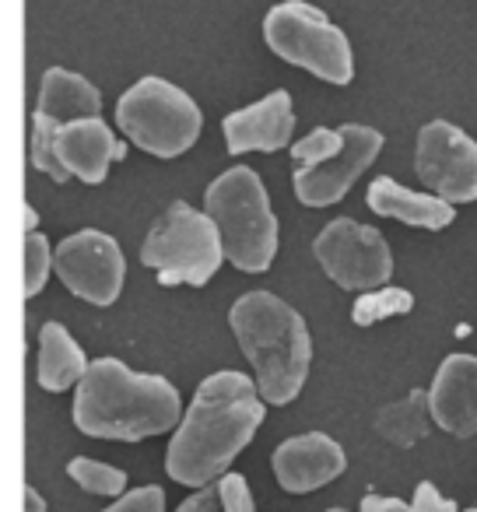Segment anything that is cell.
<instances>
[{
	"mask_svg": "<svg viewBox=\"0 0 477 512\" xmlns=\"http://www.w3.org/2000/svg\"><path fill=\"white\" fill-rule=\"evenodd\" d=\"M264 414L267 400L260 397L257 379L235 369L200 379L165 449L169 477L186 488H207L211 481H221L235 456L250 446L257 428L264 425Z\"/></svg>",
	"mask_w": 477,
	"mask_h": 512,
	"instance_id": "1",
	"label": "cell"
},
{
	"mask_svg": "<svg viewBox=\"0 0 477 512\" xmlns=\"http://www.w3.org/2000/svg\"><path fill=\"white\" fill-rule=\"evenodd\" d=\"M78 432L109 442H141L179 428L183 400L165 376L134 372L120 358H95L74 390Z\"/></svg>",
	"mask_w": 477,
	"mask_h": 512,
	"instance_id": "2",
	"label": "cell"
},
{
	"mask_svg": "<svg viewBox=\"0 0 477 512\" xmlns=\"http://www.w3.org/2000/svg\"><path fill=\"white\" fill-rule=\"evenodd\" d=\"M235 344L253 365L260 397L271 407L292 404L302 393L313 365V337L299 309L274 292H246L228 309Z\"/></svg>",
	"mask_w": 477,
	"mask_h": 512,
	"instance_id": "3",
	"label": "cell"
},
{
	"mask_svg": "<svg viewBox=\"0 0 477 512\" xmlns=\"http://www.w3.org/2000/svg\"><path fill=\"white\" fill-rule=\"evenodd\" d=\"M204 211L225 242V260L243 274H264L278 256V218L267 186L250 165L225 169L204 193Z\"/></svg>",
	"mask_w": 477,
	"mask_h": 512,
	"instance_id": "4",
	"label": "cell"
},
{
	"mask_svg": "<svg viewBox=\"0 0 477 512\" xmlns=\"http://www.w3.org/2000/svg\"><path fill=\"white\" fill-rule=\"evenodd\" d=\"M141 264L158 274L162 288H204L225 264V242L207 211L186 200H172L148 228Z\"/></svg>",
	"mask_w": 477,
	"mask_h": 512,
	"instance_id": "5",
	"label": "cell"
},
{
	"mask_svg": "<svg viewBox=\"0 0 477 512\" xmlns=\"http://www.w3.org/2000/svg\"><path fill=\"white\" fill-rule=\"evenodd\" d=\"M116 127L130 144L155 158H179L197 144L204 116L193 95L165 78L134 81L116 102Z\"/></svg>",
	"mask_w": 477,
	"mask_h": 512,
	"instance_id": "6",
	"label": "cell"
},
{
	"mask_svg": "<svg viewBox=\"0 0 477 512\" xmlns=\"http://www.w3.org/2000/svg\"><path fill=\"white\" fill-rule=\"evenodd\" d=\"M264 43L285 64L302 67L330 85L355 81V50L341 25L306 0H281L264 18Z\"/></svg>",
	"mask_w": 477,
	"mask_h": 512,
	"instance_id": "7",
	"label": "cell"
},
{
	"mask_svg": "<svg viewBox=\"0 0 477 512\" xmlns=\"http://www.w3.org/2000/svg\"><path fill=\"white\" fill-rule=\"evenodd\" d=\"M313 256L344 292H376L390 281L393 253L383 232L355 218H337L313 239Z\"/></svg>",
	"mask_w": 477,
	"mask_h": 512,
	"instance_id": "8",
	"label": "cell"
},
{
	"mask_svg": "<svg viewBox=\"0 0 477 512\" xmlns=\"http://www.w3.org/2000/svg\"><path fill=\"white\" fill-rule=\"evenodd\" d=\"M414 172L421 186L446 204L477 200V141L449 120H432L414 141Z\"/></svg>",
	"mask_w": 477,
	"mask_h": 512,
	"instance_id": "9",
	"label": "cell"
},
{
	"mask_svg": "<svg viewBox=\"0 0 477 512\" xmlns=\"http://www.w3.org/2000/svg\"><path fill=\"white\" fill-rule=\"evenodd\" d=\"M57 278L64 288L92 306L106 309L120 299L127 278V256L120 242L99 228H81L57 246Z\"/></svg>",
	"mask_w": 477,
	"mask_h": 512,
	"instance_id": "10",
	"label": "cell"
},
{
	"mask_svg": "<svg viewBox=\"0 0 477 512\" xmlns=\"http://www.w3.org/2000/svg\"><path fill=\"white\" fill-rule=\"evenodd\" d=\"M344 148L334 158L313 165V169H295L292 186L295 197L306 207H327L348 197V190L355 186V179L369 169L383 151V134L376 127L365 123H341Z\"/></svg>",
	"mask_w": 477,
	"mask_h": 512,
	"instance_id": "11",
	"label": "cell"
},
{
	"mask_svg": "<svg viewBox=\"0 0 477 512\" xmlns=\"http://www.w3.org/2000/svg\"><path fill=\"white\" fill-rule=\"evenodd\" d=\"M348 456L341 442L327 432H302L285 439L274 449V477L292 495H309L316 488H327L330 481L344 474Z\"/></svg>",
	"mask_w": 477,
	"mask_h": 512,
	"instance_id": "12",
	"label": "cell"
},
{
	"mask_svg": "<svg viewBox=\"0 0 477 512\" xmlns=\"http://www.w3.org/2000/svg\"><path fill=\"white\" fill-rule=\"evenodd\" d=\"M228 155H246V151H281L292 144L295 134V106L285 88L264 95L253 106H243L221 120Z\"/></svg>",
	"mask_w": 477,
	"mask_h": 512,
	"instance_id": "13",
	"label": "cell"
},
{
	"mask_svg": "<svg viewBox=\"0 0 477 512\" xmlns=\"http://www.w3.org/2000/svg\"><path fill=\"white\" fill-rule=\"evenodd\" d=\"M428 404L432 418L442 432L456 439L477 435V355H449L435 369V379L428 386Z\"/></svg>",
	"mask_w": 477,
	"mask_h": 512,
	"instance_id": "14",
	"label": "cell"
},
{
	"mask_svg": "<svg viewBox=\"0 0 477 512\" xmlns=\"http://www.w3.org/2000/svg\"><path fill=\"white\" fill-rule=\"evenodd\" d=\"M57 151H60V162H64V169L71 172V176H78L81 183H88V186H99V183H106L109 169L127 158V141L116 137L113 130L102 123V116H95V120H78V123L60 127Z\"/></svg>",
	"mask_w": 477,
	"mask_h": 512,
	"instance_id": "15",
	"label": "cell"
},
{
	"mask_svg": "<svg viewBox=\"0 0 477 512\" xmlns=\"http://www.w3.org/2000/svg\"><path fill=\"white\" fill-rule=\"evenodd\" d=\"M369 211L379 214V218H393L404 221L411 228H428V232H439V228L453 225L456 221V207L446 204L435 193H414L407 190L404 183H397L393 176H379L372 179L369 193Z\"/></svg>",
	"mask_w": 477,
	"mask_h": 512,
	"instance_id": "16",
	"label": "cell"
},
{
	"mask_svg": "<svg viewBox=\"0 0 477 512\" xmlns=\"http://www.w3.org/2000/svg\"><path fill=\"white\" fill-rule=\"evenodd\" d=\"M36 113L50 116L60 127L78 120H95V116H102V92L88 78L67 71V67H50L43 74V85H39Z\"/></svg>",
	"mask_w": 477,
	"mask_h": 512,
	"instance_id": "17",
	"label": "cell"
},
{
	"mask_svg": "<svg viewBox=\"0 0 477 512\" xmlns=\"http://www.w3.org/2000/svg\"><path fill=\"white\" fill-rule=\"evenodd\" d=\"M88 355L78 341L71 337V330L64 323L50 320L39 330V362H36V379L43 390L50 393H64V390H78V383L88 372Z\"/></svg>",
	"mask_w": 477,
	"mask_h": 512,
	"instance_id": "18",
	"label": "cell"
},
{
	"mask_svg": "<svg viewBox=\"0 0 477 512\" xmlns=\"http://www.w3.org/2000/svg\"><path fill=\"white\" fill-rule=\"evenodd\" d=\"M435 418H432V404H428V390H411L407 397L386 404L376 414V432L383 435L390 446L411 449L418 442L428 439Z\"/></svg>",
	"mask_w": 477,
	"mask_h": 512,
	"instance_id": "19",
	"label": "cell"
},
{
	"mask_svg": "<svg viewBox=\"0 0 477 512\" xmlns=\"http://www.w3.org/2000/svg\"><path fill=\"white\" fill-rule=\"evenodd\" d=\"M414 309V295L407 288L383 285L376 292H362L351 306V320L355 327H376L379 320H390V316H407Z\"/></svg>",
	"mask_w": 477,
	"mask_h": 512,
	"instance_id": "20",
	"label": "cell"
},
{
	"mask_svg": "<svg viewBox=\"0 0 477 512\" xmlns=\"http://www.w3.org/2000/svg\"><path fill=\"white\" fill-rule=\"evenodd\" d=\"M57 134H60V123H53L50 116H43V113H32V123H29L32 165H36L39 172H46L53 183H67V179H71V172L64 169V162H60Z\"/></svg>",
	"mask_w": 477,
	"mask_h": 512,
	"instance_id": "21",
	"label": "cell"
},
{
	"mask_svg": "<svg viewBox=\"0 0 477 512\" xmlns=\"http://www.w3.org/2000/svg\"><path fill=\"white\" fill-rule=\"evenodd\" d=\"M67 477H71L78 488H85L88 495H102V498H120L127 491V474L113 463L92 460V456H74L67 463Z\"/></svg>",
	"mask_w": 477,
	"mask_h": 512,
	"instance_id": "22",
	"label": "cell"
},
{
	"mask_svg": "<svg viewBox=\"0 0 477 512\" xmlns=\"http://www.w3.org/2000/svg\"><path fill=\"white\" fill-rule=\"evenodd\" d=\"M22 271H25V299H36L46 288L50 271H57V249L50 246L43 232H29L22 246Z\"/></svg>",
	"mask_w": 477,
	"mask_h": 512,
	"instance_id": "23",
	"label": "cell"
},
{
	"mask_svg": "<svg viewBox=\"0 0 477 512\" xmlns=\"http://www.w3.org/2000/svg\"><path fill=\"white\" fill-rule=\"evenodd\" d=\"M344 148V134L341 127H313L306 137L292 144V162L295 169H313V165L334 158Z\"/></svg>",
	"mask_w": 477,
	"mask_h": 512,
	"instance_id": "24",
	"label": "cell"
},
{
	"mask_svg": "<svg viewBox=\"0 0 477 512\" xmlns=\"http://www.w3.org/2000/svg\"><path fill=\"white\" fill-rule=\"evenodd\" d=\"M102 512H165V491L158 488V484H144V488H134V491H127V495H120Z\"/></svg>",
	"mask_w": 477,
	"mask_h": 512,
	"instance_id": "25",
	"label": "cell"
},
{
	"mask_svg": "<svg viewBox=\"0 0 477 512\" xmlns=\"http://www.w3.org/2000/svg\"><path fill=\"white\" fill-rule=\"evenodd\" d=\"M218 491H221V502H225V512H257V502L250 495V481L243 474L228 470L218 481Z\"/></svg>",
	"mask_w": 477,
	"mask_h": 512,
	"instance_id": "26",
	"label": "cell"
},
{
	"mask_svg": "<svg viewBox=\"0 0 477 512\" xmlns=\"http://www.w3.org/2000/svg\"><path fill=\"white\" fill-rule=\"evenodd\" d=\"M411 512H460V509H456V502L442 498V495H439V488H435L432 481H421V484H418V491H414Z\"/></svg>",
	"mask_w": 477,
	"mask_h": 512,
	"instance_id": "27",
	"label": "cell"
},
{
	"mask_svg": "<svg viewBox=\"0 0 477 512\" xmlns=\"http://www.w3.org/2000/svg\"><path fill=\"white\" fill-rule=\"evenodd\" d=\"M176 512H225V502H221L218 481L207 484V488H197Z\"/></svg>",
	"mask_w": 477,
	"mask_h": 512,
	"instance_id": "28",
	"label": "cell"
},
{
	"mask_svg": "<svg viewBox=\"0 0 477 512\" xmlns=\"http://www.w3.org/2000/svg\"><path fill=\"white\" fill-rule=\"evenodd\" d=\"M362 512H411V505H407L404 498H393V495H365Z\"/></svg>",
	"mask_w": 477,
	"mask_h": 512,
	"instance_id": "29",
	"label": "cell"
},
{
	"mask_svg": "<svg viewBox=\"0 0 477 512\" xmlns=\"http://www.w3.org/2000/svg\"><path fill=\"white\" fill-rule=\"evenodd\" d=\"M25 512H46V498L39 495V491L32 488V484L25 488Z\"/></svg>",
	"mask_w": 477,
	"mask_h": 512,
	"instance_id": "30",
	"label": "cell"
},
{
	"mask_svg": "<svg viewBox=\"0 0 477 512\" xmlns=\"http://www.w3.org/2000/svg\"><path fill=\"white\" fill-rule=\"evenodd\" d=\"M36 225H39L36 211H32V207H25V235H29V232H36Z\"/></svg>",
	"mask_w": 477,
	"mask_h": 512,
	"instance_id": "31",
	"label": "cell"
},
{
	"mask_svg": "<svg viewBox=\"0 0 477 512\" xmlns=\"http://www.w3.org/2000/svg\"><path fill=\"white\" fill-rule=\"evenodd\" d=\"M327 512H348V509H327Z\"/></svg>",
	"mask_w": 477,
	"mask_h": 512,
	"instance_id": "32",
	"label": "cell"
},
{
	"mask_svg": "<svg viewBox=\"0 0 477 512\" xmlns=\"http://www.w3.org/2000/svg\"><path fill=\"white\" fill-rule=\"evenodd\" d=\"M467 512H477V509H467Z\"/></svg>",
	"mask_w": 477,
	"mask_h": 512,
	"instance_id": "33",
	"label": "cell"
}]
</instances>
